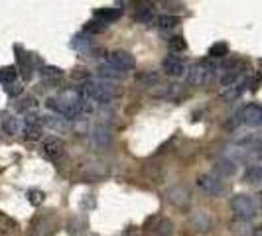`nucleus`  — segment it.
I'll return each instance as SVG.
<instances>
[{
    "mask_svg": "<svg viewBox=\"0 0 262 236\" xmlns=\"http://www.w3.org/2000/svg\"><path fill=\"white\" fill-rule=\"evenodd\" d=\"M156 236H171L173 234V223L170 219H158L156 228H154Z\"/></svg>",
    "mask_w": 262,
    "mask_h": 236,
    "instance_id": "23",
    "label": "nucleus"
},
{
    "mask_svg": "<svg viewBox=\"0 0 262 236\" xmlns=\"http://www.w3.org/2000/svg\"><path fill=\"white\" fill-rule=\"evenodd\" d=\"M6 89V95L8 97H18V95H22L24 91V87L20 85V83H12V85H8V87H4Z\"/></svg>",
    "mask_w": 262,
    "mask_h": 236,
    "instance_id": "33",
    "label": "nucleus"
},
{
    "mask_svg": "<svg viewBox=\"0 0 262 236\" xmlns=\"http://www.w3.org/2000/svg\"><path fill=\"white\" fill-rule=\"evenodd\" d=\"M106 24H103V22H99V20H93V22H89L87 24V32H93V34H101V32H105L106 30Z\"/></svg>",
    "mask_w": 262,
    "mask_h": 236,
    "instance_id": "32",
    "label": "nucleus"
},
{
    "mask_svg": "<svg viewBox=\"0 0 262 236\" xmlns=\"http://www.w3.org/2000/svg\"><path fill=\"white\" fill-rule=\"evenodd\" d=\"M250 236H262V224L254 226V228H252V232H250Z\"/></svg>",
    "mask_w": 262,
    "mask_h": 236,
    "instance_id": "37",
    "label": "nucleus"
},
{
    "mask_svg": "<svg viewBox=\"0 0 262 236\" xmlns=\"http://www.w3.org/2000/svg\"><path fill=\"white\" fill-rule=\"evenodd\" d=\"M18 77V69L14 65H8V67H2L0 69V83L4 85V87H8V85H12L14 79Z\"/></svg>",
    "mask_w": 262,
    "mask_h": 236,
    "instance_id": "24",
    "label": "nucleus"
},
{
    "mask_svg": "<svg viewBox=\"0 0 262 236\" xmlns=\"http://www.w3.org/2000/svg\"><path fill=\"white\" fill-rule=\"evenodd\" d=\"M79 92H81L83 99H87L91 103L95 101V103H101V105H108L120 95V89L111 81H87L79 89Z\"/></svg>",
    "mask_w": 262,
    "mask_h": 236,
    "instance_id": "1",
    "label": "nucleus"
},
{
    "mask_svg": "<svg viewBox=\"0 0 262 236\" xmlns=\"http://www.w3.org/2000/svg\"><path fill=\"white\" fill-rule=\"evenodd\" d=\"M97 75L103 79V81H111V83L124 77V73H122V71H118L117 67H113L111 63H103V65L97 67Z\"/></svg>",
    "mask_w": 262,
    "mask_h": 236,
    "instance_id": "13",
    "label": "nucleus"
},
{
    "mask_svg": "<svg viewBox=\"0 0 262 236\" xmlns=\"http://www.w3.org/2000/svg\"><path fill=\"white\" fill-rule=\"evenodd\" d=\"M231 209L241 221H250L256 217V203L249 195H235L231 199Z\"/></svg>",
    "mask_w": 262,
    "mask_h": 236,
    "instance_id": "3",
    "label": "nucleus"
},
{
    "mask_svg": "<svg viewBox=\"0 0 262 236\" xmlns=\"http://www.w3.org/2000/svg\"><path fill=\"white\" fill-rule=\"evenodd\" d=\"M245 181L250 185L260 183L262 181V166L260 163H252V166L247 168V171H245Z\"/></svg>",
    "mask_w": 262,
    "mask_h": 236,
    "instance_id": "18",
    "label": "nucleus"
},
{
    "mask_svg": "<svg viewBox=\"0 0 262 236\" xmlns=\"http://www.w3.org/2000/svg\"><path fill=\"white\" fill-rule=\"evenodd\" d=\"M24 134L30 140H38L41 134V126H32V124H24Z\"/></svg>",
    "mask_w": 262,
    "mask_h": 236,
    "instance_id": "30",
    "label": "nucleus"
},
{
    "mask_svg": "<svg viewBox=\"0 0 262 236\" xmlns=\"http://www.w3.org/2000/svg\"><path fill=\"white\" fill-rule=\"evenodd\" d=\"M134 20L148 26V24H152V22L156 20V14H154V10L150 8V4H140V8H138V12H136V16H134Z\"/></svg>",
    "mask_w": 262,
    "mask_h": 236,
    "instance_id": "17",
    "label": "nucleus"
},
{
    "mask_svg": "<svg viewBox=\"0 0 262 236\" xmlns=\"http://www.w3.org/2000/svg\"><path fill=\"white\" fill-rule=\"evenodd\" d=\"M43 124H46L48 128H53V130H57V132H66L67 128H69L67 120L61 116H43Z\"/></svg>",
    "mask_w": 262,
    "mask_h": 236,
    "instance_id": "21",
    "label": "nucleus"
},
{
    "mask_svg": "<svg viewBox=\"0 0 262 236\" xmlns=\"http://www.w3.org/2000/svg\"><path fill=\"white\" fill-rule=\"evenodd\" d=\"M197 187L209 197H223L227 193V185L221 181V177L211 175V173H203L197 177Z\"/></svg>",
    "mask_w": 262,
    "mask_h": 236,
    "instance_id": "4",
    "label": "nucleus"
},
{
    "mask_svg": "<svg viewBox=\"0 0 262 236\" xmlns=\"http://www.w3.org/2000/svg\"><path fill=\"white\" fill-rule=\"evenodd\" d=\"M260 207H262V193H260Z\"/></svg>",
    "mask_w": 262,
    "mask_h": 236,
    "instance_id": "38",
    "label": "nucleus"
},
{
    "mask_svg": "<svg viewBox=\"0 0 262 236\" xmlns=\"http://www.w3.org/2000/svg\"><path fill=\"white\" fill-rule=\"evenodd\" d=\"M215 170L219 173V177H233L236 173V163L233 159L223 157V159H219V161L215 163Z\"/></svg>",
    "mask_w": 262,
    "mask_h": 236,
    "instance_id": "16",
    "label": "nucleus"
},
{
    "mask_svg": "<svg viewBox=\"0 0 262 236\" xmlns=\"http://www.w3.org/2000/svg\"><path fill=\"white\" fill-rule=\"evenodd\" d=\"M215 63L205 59V61H199L195 65L187 71V83L193 85V87H203L207 85L211 79H213V73H215Z\"/></svg>",
    "mask_w": 262,
    "mask_h": 236,
    "instance_id": "2",
    "label": "nucleus"
},
{
    "mask_svg": "<svg viewBox=\"0 0 262 236\" xmlns=\"http://www.w3.org/2000/svg\"><path fill=\"white\" fill-rule=\"evenodd\" d=\"M241 122H243V120H241V116H233L229 122H227V124H225V128H227V130H233V128H236Z\"/></svg>",
    "mask_w": 262,
    "mask_h": 236,
    "instance_id": "35",
    "label": "nucleus"
},
{
    "mask_svg": "<svg viewBox=\"0 0 262 236\" xmlns=\"http://www.w3.org/2000/svg\"><path fill=\"white\" fill-rule=\"evenodd\" d=\"M150 95L156 99H173L180 95V85H170V83H158L156 87L150 89Z\"/></svg>",
    "mask_w": 262,
    "mask_h": 236,
    "instance_id": "11",
    "label": "nucleus"
},
{
    "mask_svg": "<svg viewBox=\"0 0 262 236\" xmlns=\"http://www.w3.org/2000/svg\"><path fill=\"white\" fill-rule=\"evenodd\" d=\"M260 150H262V142H260Z\"/></svg>",
    "mask_w": 262,
    "mask_h": 236,
    "instance_id": "39",
    "label": "nucleus"
},
{
    "mask_svg": "<svg viewBox=\"0 0 262 236\" xmlns=\"http://www.w3.org/2000/svg\"><path fill=\"white\" fill-rule=\"evenodd\" d=\"M164 71L170 75V77H182L185 71H187V67L185 63L180 59V57H168L166 61H164Z\"/></svg>",
    "mask_w": 262,
    "mask_h": 236,
    "instance_id": "12",
    "label": "nucleus"
},
{
    "mask_svg": "<svg viewBox=\"0 0 262 236\" xmlns=\"http://www.w3.org/2000/svg\"><path fill=\"white\" fill-rule=\"evenodd\" d=\"M247 85H249V81H238V83H235L233 87H227V89L221 92V99L227 101V103H233V101H236V99L245 92Z\"/></svg>",
    "mask_w": 262,
    "mask_h": 236,
    "instance_id": "14",
    "label": "nucleus"
},
{
    "mask_svg": "<svg viewBox=\"0 0 262 236\" xmlns=\"http://www.w3.org/2000/svg\"><path fill=\"white\" fill-rule=\"evenodd\" d=\"M241 120L247 124V126H252V128H258L262 126V106L258 105H247L243 110H241Z\"/></svg>",
    "mask_w": 262,
    "mask_h": 236,
    "instance_id": "8",
    "label": "nucleus"
},
{
    "mask_svg": "<svg viewBox=\"0 0 262 236\" xmlns=\"http://www.w3.org/2000/svg\"><path fill=\"white\" fill-rule=\"evenodd\" d=\"M91 142H93V146L99 150V152H105L106 148L111 146V142H113V130L108 128V124L99 122V124L93 128Z\"/></svg>",
    "mask_w": 262,
    "mask_h": 236,
    "instance_id": "7",
    "label": "nucleus"
},
{
    "mask_svg": "<svg viewBox=\"0 0 262 236\" xmlns=\"http://www.w3.org/2000/svg\"><path fill=\"white\" fill-rule=\"evenodd\" d=\"M113 67H117L118 71L126 73V71H132L136 67V59L130 52H124V50H115V52L108 53V61Z\"/></svg>",
    "mask_w": 262,
    "mask_h": 236,
    "instance_id": "5",
    "label": "nucleus"
},
{
    "mask_svg": "<svg viewBox=\"0 0 262 236\" xmlns=\"http://www.w3.org/2000/svg\"><path fill=\"white\" fill-rule=\"evenodd\" d=\"M227 53H229V45H227L225 41H217V43H213L209 48V57H213V59L225 57Z\"/></svg>",
    "mask_w": 262,
    "mask_h": 236,
    "instance_id": "26",
    "label": "nucleus"
},
{
    "mask_svg": "<svg viewBox=\"0 0 262 236\" xmlns=\"http://www.w3.org/2000/svg\"><path fill=\"white\" fill-rule=\"evenodd\" d=\"M136 81L146 85V87H156L158 81H160V75H158L156 71H142V73L136 75Z\"/></svg>",
    "mask_w": 262,
    "mask_h": 236,
    "instance_id": "25",
    "label": "nucleus"
},
{
    "mask_svg": "<svg viewBox=\"0 0 262 236\" xmlns=\"http://www.w3.org/2000/svg\"><path fill=\"white\" fill-rule=\"evenodd\" d=\"M170 50L171 52H184V50H187V41L182 36H176L170 39Z\"/></svg>",
    "mask_w": 262,
    "mask_h": 236,
    "instance_id": "29",
    "label": "nucleus"
},
{
    "mask_svg": "<svg viewBox=\"0 0 262 236\" xmlns=\"http://www.w3.org/2000/svg\"><path fill=\"white\" fill-rule=\"evenodd\" d=\"M16 50L20 52V48H16ZM18 61H20V71H22L24 79H32V75H34V67H32V59H30V55L20 52V55H18Z\"/></svg>",
    "mask_w": 262,
    "mask_h": 236,
    "instance_id": "19",
    "label": "nucleus"
},
{
    "mask_svg": "<svg viewBox=\"0 0 262 236\" xmlns=\"http://www.w3.org/2000/svg\"><path fill=\"white\" fill-rule=\"evenodd\" d=\"M28 201H30V205L39 207V205L43 203V193L38 191V189H30V191H28Z\"/></svg>",
    "mask_w": 262,
    "mask_h": 236,
    "instance_id": "28",
    "label": "nucleus"
},
{
    "mask_svg": "<svg viewBox=\"0 0 262 236\" xmlns=\"http://www.w3.org/2000/svg\"><path fill=\"white\" fill-rule=\"evenodd\" d=\"M71 45H73V48H79V50H81V48H87V45H89V39H85V36H75L73 41H71Z\"/></svg>",
    "mask_w": 262,
    "mask_h": 236,
    "instance_id": "34",
    "label": "nucleus"
},
{
    "mask_svg": "<svg viewBox=\"0 0 262 236\" xmlns=\"http://www.w3.org/2000/svg\"><path fill=\"white\" fill-rule=\"evenodd\" d=\"M36 106V99H32V97H28V99H24V101H20L18 105H16V108L20 110V112H28L30 108H34Z\"/></svg>",
    "mask_w": 262,
    "mask_h": 236,
    "instance_id": "31",
    "label": "nucleus"
},
{
    "mask_svg": "<svg viewBox=\"0 0 262 236\" xmlns=\"http://www.w3.org/2000/svg\"><path fill=\"white\" fill-rule=\"evenodd\" d=\"M189 226L195 230L197 234H207L213 228V219L205 209H197L189 215Z\"/></svg>",
    "mask_w": 262,
    "mask_h": 236,
    "instance_id": "6",
    "label": "nucleus"
},
{
    "mask_svg": "<svg viewBox=\"0 0 262 236\" xmlns=\"http://www.w3.org/2000/svg\"><path fill=\"white\" fill-rule=\"evenodd\" d=\"M158 28L160 30H173L180 24V18L178 16H171V14H164V16H158Z\"/></svg>",
    "mask_w": 262,
    "mask_h": 236,
    "instance_id": "22",
    "label": "nucleus"
},
{
    "mask_svg": "<svg viewBox=\"0 0 262 236\" xmlns=\"http://www.w3.org/2000/svg\"><path fill=\"white\" fill-rule=\"evenodd\" d=\"M189 191L182 187V185H176V187H171L170 191H168V201H170L171 205H176V207H180V209H184L185 205L189 203Z\"/></svg>",
    "mask_w": 262,
    "mask_h": 236,
    "instance_id": "10",
    "label": "nucleus"
},
{
    "mask_svg": "<svg viewBox=\"0 0 262 236\" xmlns=\"http://www.w3.org/2000/svg\"><path fill=\"white\" fill-rule=\"evenodd\" d=\"M41 77L48 79V81H57V79L63 77V71L59 67H53V65H46L41 69Z\"/></svg>",
    "mask_w": 262,
    "mask_h": 236,
    "instance_id": "27",
    "label": "nucleus"
},
{
    "mask_svg": "<svg viewBox=\"0 0 262 236\" xmlns=\"http://www.w3.org/2000/svg\"><path fill=\"white\" fill-rule=\"evenodd\" d=\"M73 77H75V79H83V77H87V71H85V69H75V73H73Z\"/></svg>",
    "mask_w": 262,
    "mask_h": 236,
    "instance_id": "36",
    "label": "nucleus"
},
{
    "mask_svg": "<svg viewBox=\"0 0 262 236\" xmlns=\"http://www.w3.org/2000/svg\"><path fill=\"white\" fill-rule=\"evenodd\" d=\"M43 154L50 159H53V161H57V159H61L66 156V144L59 138H48L43 142Z\"/></svg>",
    "mask_w": 262,
    "mask_h": 236,
    "instance_id": "9",
    "label": "nucleus"
},
{
    "mask_svg": "<svg viewBox=\"0 0 262 236\" xmlns=\"http://www.w3.org/2000/svg\"><path fill=\"white\" fill-rule=\"evenodd\" d=\"M2 130L6 132L8 136H14V134H20L22 126H20V118L16 116H6L2 120Z\"/></svg>",
    "mask_w": 262,
    "mask_h": 236,
    "instance_id": "20",
    "label": "nucleus"
},
{
    "mask_svg": "<svg viewBox=\"0 0 262 236\" xmlns=\"http://www.w3.org/2000/svg\"><path fill=\"white\" fill-rule=\"evenodd\" d=\"M118 18H120V10L118 8H99L97 12H95V20H99V22H103V24H113V22H117Z\"/></svg>",
    "mask_w": 262,
    "mask_h": 236,
    "instance_id": "15",
    "label": "nucleus"
}]
</instances>
